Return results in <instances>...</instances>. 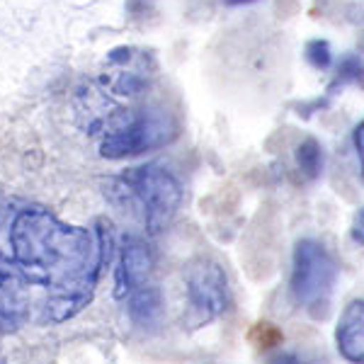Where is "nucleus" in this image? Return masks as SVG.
<instances>
[{"mask_svg": "<svg viewBox=\"0 0 364 364\" xmlns=\"http://www.w3.org/2000/svg\"><path fill=\"white\" fill-rule=\"evenodd\" d=\"M10 260L27 284L46 289L44 323H63L80 314L105 267L97 238L87 228L63 224L42 207H27L15 216Z\"/></svg>", "mask_w": 364, "mask_h": 364, "instance_id": "obj_1", "label": "nucleus"}, {"mask_svg": "<svg viewBox=\"0 0 364 364\" xmlns=\"http://www.w3.org/2000/svg\"><path fill=\"white\" fill-rule=\"evenodd\" d=\"M105 197L122 214L132 216L151 236L166 231L182 204V187L168 168L146 163L127 168L105 182Z\"/></svg>", "mask_w": 364, "mask_h": 364, "instance_id": "obj_2", "label": "nucleus"}, {"mask_svg": "<svg viewBox=\"0 0 364 364\" xmlns=\"http://www.w3.org/2000/svg\"><path fill=\"white\" fill-rule=\"evenodd\" d=\"M178 134L175 124L163 109H127L117 107L107 127L97 134L100 156L109 161L139 156L144 151L166 146Z\"/></svg>", "mask_w": 364, "mask_h": 364, "instance_id": "obj_3", "label": "nucleus"}, {"mask_svg": "<svg viewBox=\"0 0 364 364\" xmlns=\"http://www.w3.org/2000/svg\"><path fill=\"white\" fill-rule=\"evenodd\" d=\"M338 282V265L333 255L316 240H299L291 267V294L296 304L314 318H326L331 311Z\"/></svg>", "mask_w": 364, "mask_h": 364, "instance_id": "obj_4", "label": "nucleus"}, {"mask_svg": "<svg viewBox=\"0 0 364 364\" xmlns=\"http://www.w3.org/2000/svg\"><path fill=\"white\" fill-rule=\"evenodd\" d=\"M228 279L224 267L211 257H195L185 269V311L182 326L199 331L226 311Z\"/></svg>", "mask_w": 364, "mask_h": 364, "instance_id": "obj_5", "label": "nucleus"}, {"mask_svg": "<svg viewBox=\"0 0 364 364\" xmlns=\"http://www.w3.org/2000/svg\"><path fill=\"white\" fill-rule=\"evenodd\" d=\"M154 284V252L146 240L127 236L119 245V260H117V296L127 299Z\"/></svg>", "mask_w": 364, "mask_h": 364, "instance_id": "obj_6", "label": "nucleus"}, {"mask_svg": "<svg viewBox=\"0 0 364 364\" xmlns=\"http://www.w3.org/2000/svg\"><path fill=\"white\" fill-rule=\"evenodd\" d=\"M27 282L8 255L0 252V331H17L29 316Z\"/></svg>", "mask_w": 364, "mask_h": 364, "instance_id": "obj_7", "label": "nucleus"}, {"mask_svg": "<svg viewBox=\"0 0 364 364\" xmlns=\"http://www.w3.org/2000/svg\"><path fill=\"white\" fill-rule=\"evenodd\" d=\"M149 83L146 58L134 49H114L107 56V70L102 75V87L112 95L134 97Z\"/></svg>", "mask_w": 364, "mask_h": 364, "instance_id": "obj_8", "label": "nucleus"}, {"mask_svg": "<svg viewBox=\"0 0 364 364\" xmlns=\"http://www.w3.org/2000/svg\"><path fill=\"white\" fill-rule=\"evenodd\" d=\"M338 350L352 364L364 362V301L355 299L345 306L336 328Z\"/></svg>", "mask_w": 364, "mask_h": 364, "instance_id": "obj_9", "label": "nucleus"}, {"mask_svg": "<svg viewBox=\"0 0 364 364\" xmlns=\"http://www.w3.org/2000/svg\"><path fill=\"white\" fill-rule=\"evenodd\" d=\"M129 316L139 323V326H151L156 323L158 314H161V291L158 287H146V289L136 291V294L127 296Z\"/></svg>", "mask_w": 364, "mask_h": 364, "instance_id": "obj_10", "label": "nucleus"}, {"mask_svg": "<svg viewBox=\"0 0 364 364\" xmlns=\"http://www.w3.org/2000/svg\"><path fill=\"white\" fill-rule=\"evenodd\" d=\"M296 163L299 170L306 175L309 180H316L323 170V149L316 139H306L299 144L296 149Z\"/></svg>", "mask_w": 364, "mask_h": 364, "instance_id": "obj_11", "label": "nucleus"}, {"mask_svg": "<svg viewBox=\"0 0 364 364\" xmlns=\"http://www.w3.org/2000/svg\"><path fill=\"white\" fill-rule=\"evenodd\" d=\"M269 364H328L321 355L314 352H304V350H284L269 360Z\"/></svg>", "mask_w": 364, "mask_h": 364, "instance_id": "obj_12", "label": "nucleus"}, {"mask_svg": "<svg viewBox=\"0 0 364 364\" xmlns=\"http://www.w3.org/2000/svg\"><path fill=\"white\" fill-rule=\"evenodd\" d=\"M306 58L314 68H328L333 61L331 46H328V42H323V39H314L306 46Z\"/></svg>", "mask_w": 364, "mask_h": 364, "instance_id": "obj_13", "label": "nucleus"}, {"mask_svg": "<svg viewBox=\"0 0 364 364\" xmlns=\"http://www.w3.org/2000/svg\"><path fill=\"white\" fill-rule=\"evenodd\" d=\"M355 149H357V156H360V161H362V122H360V127L355 129Z\"/></svg>", "mask_w": 364, "mask_h": 364, "instance_id": "obj_14", "label": "nucleus"}, {"mask_svg": "<svg viewBox=\"0 0 364 364\" xmlns=\"http://www.w3.org/2000/svg\"><path fill=\"white\" fill-rule=\"evenodd\" d=\"M228 5H245V3H252V0H224Z\"/></svg>", "mask_w": 364, "mask_h": 364, "instance_id": "obj_15", "label": "nucleus"}]
</instances>
